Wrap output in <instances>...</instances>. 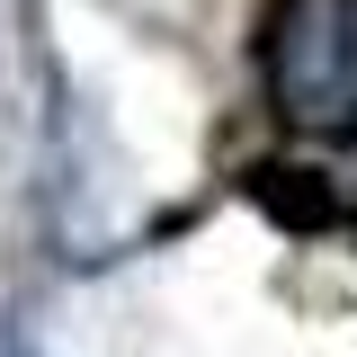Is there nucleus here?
<instances>
[{
  "mask_svg": "<svg viewBox=\"0 0 357 357\" xmlns=\"http://www.w3.org/2000/svg\"><path fill=\"white\" fill-rule=\"evenodd\" d=\"M268 107L312 143H357V0H277L259 36Z\"/></svg>",
  "mask_w": 357,
  "mask_h": 357,
  "instance_id": "obj_1",
  "label": "nucleus"
}]
</instances>
